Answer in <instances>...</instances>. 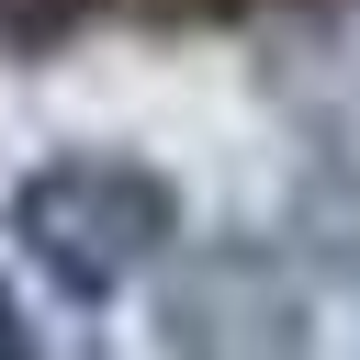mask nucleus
I'll return each mask as SVG.
<instances>
[{
  "label": "nucleus",
  "instance_id": "f03ea898",
  "mask_svg": "<svg viewBox=\"0 0 360 360\" xmlns=\"http://www.w3.org/2000/svg\"><path fill=\"white\" fill-rule=\"evenodd\" d=\"M158 360H315V292L259 236H202L158 270Z\"/></svg>",
  "mask_w": 360,
  "mask_h": 360
},
{
  "label": "nucleus",
  "instance_id": "7ed1b4c3",
  "mask_svg": "<svg viewBox=\"0 0 360 360\" xmlns=\"http://www.w3.org/2000/svg\"><path fill=\"white\" fill-rule=\"evenodd\" d=\"M101 0H0V45H56V34H79Z\"/></svg>",
  "mask_w": 360,
  "mask_h": 360
},
{
  "label": "nucleus",
  "instance_id": "20e7f679",
  "mask_svg": "<svg viewBox=\"0 0 360 360\" xmlns=\"http://www.w3.org/2000/svg\"><path fill=\"white\" fill-rule=\"evenodd\" d=\"M0 360H45V338L22 326V292H11V281H0Z\"/></svg>",
  "mask_w": 360,
  "mask_h": 360
},
{
  "label": "nucleus",
  "instance_id": "f257e3e1",
  "mask_svg": "<svg viewBox=\"0 0 360 360\" xmlns=\"http://www.w3.org/2000/svg\"><path fill=\"white\" fill-rule=\"evenodd\" d=\"M0 225L68 304H112L180 259V180L158 158H124V146H68V158L11 180Z\"/></svg>",
  "mask_w": 360,
  "mask_h": 360
}]
</instances>
